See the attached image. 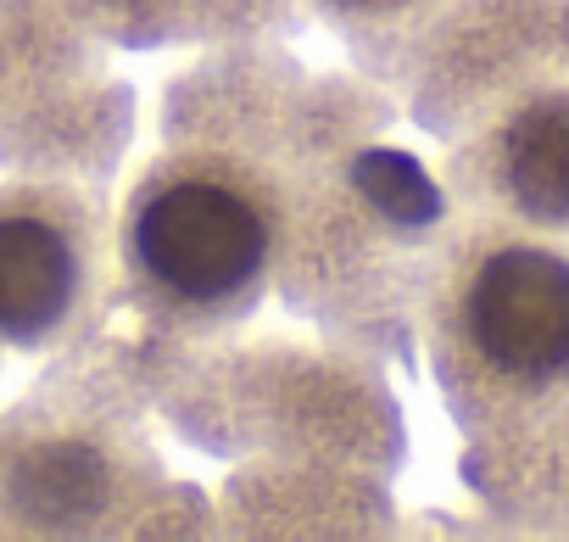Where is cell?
<instances>
[{"mask_svg": "<svg viewBox=\"0 0 569 542\" xmlns=\"http://www.w3.org/2000/svg\"><path fill=\"white\" fill-rule=\"evenodd\" d=\"M313 107L284 112L279 90L273 118L246 124L234 90L212 101V118L173 101L168 140L112 201L118 303L157 342H218L279 286L291 168Z\"/></svg>", "mask_w": 569, "mask_h": 542, "instance_id": "6da1fadb", "label": "cell"}, {"mask_svg": "<svg viewBox=\"0 0 569 542\" xmlns=\"http://www.w3.org/2000/svg\"><path fill=\"white\" fill-rule=\"evenodd\" d=\"M162 497L140 397L118 369L73 364L0 414V531H129Z\"/></svg>", "mask_w": 569, "mask_h": 542, "instance_id": "7a4b0ae2", "label": "cell"}, {"mask_svg": "<svg viewBox=\"0 0 569 542\" xmlns=\"http://www.w3.org/2000/svg\"><path fill=\"white\" fill-rule=\"evenodd\" d=\"M430 336L452 397H530L569 381V257L508 229L441 240Z\"/></svg>", "mask_w": 569, "mask_h": 542, "instance_id": "3957f363", "label": "cell"}, {"mask_svg": "<svg viewBox=\"0 0 569 542\" xmlns=\"http://www.w3.org/2000/svg\"><path fill=\"white\" fill-rule=\"evenodd\" d=\"M112 303V201L79 174L0 179V353H79Z\"/></svg>", "mask_w": 569, "mask_h": 542, "instance_id": "277c9868", "label": "cell"}, {"mask_svg": "<svg viewBox=\"0 0 569 542\" xmlns=\"http://www.w3.org/2000/svg\"><path fill=\"white\" fill-rule=\"evenodd\" d=\"M101 46H251L297 29L302 0H62Z\"/></svg>", "mask_w": 569, "mask_h": 542, "instance_id": "5b68a950", "label": "cell"}, {"mask_svg": "<svg viewBox=\"0 0 569 542\" xmlns=\"http://www.w3.org/2000/svg\"><path fill=\"white\" fill-rule=\"evenodd\" d=\"M486 185L536 224H569V96L519 101L480 157Z\"/></svg>", "mask_w": 569, "mask_h": 542, "instance_id": "8992f818", "label": "cell"}, {"mask_svg": "<svg viewBox=\"0 0 569 542\" xmlns=\"http://www.w3.org/2000/svg\"><path fill=\"white\" fill-rule=\"evenodd\" d=\"M441 0H302V18L341 35L352 51L380 57V40H397L402 29H419Z\"/></svg>", "mask_w": 569, "mask_h": 542, "instance_id": "52a82bcc", "label": "cell"}, {"mask_svg": "<svg viewBox=\"0 0 569 542\" xmlns=\"http://www.w3.org/2000/svg\"><path fill=\"white\" fill-rule=\"evenodd\" d=\"M0 358H7V353H0Z\"/></svg>", "mask_w": 569, "mask_h": 542, "instance_id": "ba28073f", "label": "cell"}]
</instances>
